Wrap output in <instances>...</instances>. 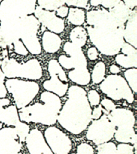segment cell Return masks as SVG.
<instances>
[{
	"label": "cell",
	"instance_id": "1",
	"mask_svg": "<svg viewBox=\"0 0 137 154\" xmlns=\"http://www.w3.org/2000/svg\"><path fill=\"white\" fill-rule=\"evenodd\" d=\"M87 34L101 54L112 56L119 54L123 44L124 25H121L107 9L87 12Z\"/></svg>",
	"mask_w": 137,
	"mask_h": 154
},
{
	"label": "cell",
	"instance_id": "2",
	"mask_svg": "<svg viewBox=\"0 0 137 154\" xmlns=\"http://www.w3.org/2000/svg\"><path fill=\"white\" fill-rule=\"evenodd\" d=\"M67 93V100L60 109L57 121L67 132L79 135L85 131L91 122V107L86 91L80 86L69 87Z\"/></svg>",
	"mask_w": 137,
	"mask_h": 154
},
{
	"label": "cell",
	"instance_id": "3",
	"mask_svg": "<svg viewBox=\"0 0 137 154\" xmlns=\"http://www.w3.org/2000/svg\"><path fill=\"white\" fill-rule=\"evenodd\" d=\"M42 103H35L19 109V120L25 123L41 124L52 126L57 122L58 116L62 108L60 97L45 91L40 95Z\"/></svg>",
	"mask_w": 137,
	"mask_h": 154
},
{
	"label": "cell",
	"instance_id": "4",
	"mask_svg": "<svg viewBox=\"0 0 137 154\" xmlns=\"http://www.w3.org/2000/svg\"><path fill=\"white\" fill-rule=\"evenodd\" d=\"M20 14L14 0H2L0 3V48H7L19 40Z\"/></svg>",
	"mask_w": 137,
	"mask_h": 154
},
{
	"label": "cell",
	"instance_id": "5",
	"mask_svg": "<svg viewBox=\"0 0 137 154\" xmlns=\"http://www.w3.org/2000/svg\"><path fill=\"white\" fill-rule=\"evenodd\" d=\"M1 69L7 79H26L38 80L43 76V67L37 59H31L23 64L14 58L5 57L1 61Z\"/></svg>",
	"mask_w": 137,
	"mask_h": 154
},
{
	"label": "cell",
	"instance_id": "6",
	"mask_svg": "<svg viewBox=\"0 0 137 154\" xmlns=\"http://www.w3.org/2000/svg\"><path fill=\"white\" fill-rule=\"evenodd\" d=\"M111 121L115 126L114 137L116 141L128 144L132 143L136 135L134 126L135 117L134 112L127 108H115L108 113Z\"/></svg>",
	"mask_w": 137,
	"mask_h": 154
},
{
	"label": "cell",
	"instance_id": "7",
	"mask_svg": "<svg viewBox=\"0 0 137 154\" xmlns=\"http://www.w3.org/2000/svg\"><path fill=\"white\" fill-rule=\"evenodd\" d=\"M5 87L7 92L11 95L19 110L28 106L40 90L39 84L35 81L17 78L7 79L5 81Z\"/></svg>",
	"mask_w": 137,
	"mask_h": 154
},
{
	"label": "cell",
	"instance_id": "8",
	"mask_svg": "<svg viewBox=\"0 0 137 154\" xmlns=\"http://www.w3.org/2000/svg\"><path fill=\"white\" fill-rule=\"evenodd\" d=\"M99 88L111 100H125L128 103H132L135 100L134 93L121 75H109L101 82Z\"/></svg>",
	"mask_w": 137,
	"mask_h": 154
},
{
	"label": "cell",
	"instance_id": "9",
	"mask_svg": "<svg viewBox=\"0 0 137 154\" xmlns=\"http://www.w3.org/2000/svg\"><path fill=\"white\" fill-rule=\"evenodd\" d=\"M39 27L40 23L33 14L21 17L19 39L31 55H37L42 52L41 43L38 37Z\"/></svg>",
	"mask_w": 137,
	"mask_h": 154
},
{
	"label": "cell",
	"instance_id": "10",
	"mask_svg": "<svg viewBox=\"0 0 137 154\" xmlns=\"http://www.w3.org/2000/svg\"><path fill=\"white\" fill-rule=\"evenodd\" d=\"M104 114L98 120H93L89 124L86 137L96 145L109 142L114 137L115 126L108 116V112L103 109Z\"/></svg>",
	"mask_w": 137,
	"mask_h": 154
},
{
	"label": "cell",
	"instance_id": "11",
	"mask_svg": "<svg viewBox=\"0 0 137 154\" xmlns=\"http://www.w3.org/2000/svg\"><path fill=\"white\" fill-rule=\"evenodd\" d=\"M47 70L50 79L43 82V88L46 91L57 95L59 97L64 96L67 92L69 84L68 78L63 68L60 66L57 60H50L48 62Z\"/></svg>",
	"mask_w": 137,
	"mask_h": 154
},
{
	"label": "cell",
	"instance_id": "12",
	"mask_svg": "<svg viewBox=\"0 0 137 154\" xmlns=\"http://www.w3.org/2000/svg\"><path fill=\"white\" fill-rule=\"evenodd\" d=\"M63 51L67 55H61L58 59V63L62 68L73 70L87 67V61L86 55H84L81 48L71 42H66L63 45Z\"/></svg>",
	"mask_w": 137,
	"mask_h": 154
},
{
	"label": "cell",
	"instance_id": "13",
	"mask_svg": "<svg viewBox=\"0 0 137 154\" xmlns=\"http://www.w3.org/2000/svg\"><path fill=\"white\" fill-rule=\"evenodd\" d=\"M43 137L53 154H69L72 150L70 137L55 126L46 128Z\"/></svg>",
	"mask_w": 137,
	"mask_h": 154
},
{
	"label": "cell",
	"instance_id": "14",
	"mask_svg": "<svg viewBox=\"0 0 137 154\" xmlns=\"http://www.w3.org/2000/svg\"><path fill=\"white\" fill-rule=\"evenodd\" d=\"M34 14L38 22L50 32L60 34L64 31V20L56 16L55 11H46L38 6L35 7Z\"/></svg>",
	"mask_w": 137,
	"mask_h": 154
},
{
	"label": "cell",
	"instance_id": "15",
	"mask_svg": "<svg viewBox=\"0 0 137 154\" xmlns=\"http://www.w3.org/2000/svg\"><path fill=\"white\" fill-rule=\"evenodd\" d=\"M21 149L22 143L14 128L0 129V154H17Z\"/></svg>",
	"mask_w": 137,
	"mask_h": 154
},
{
	"label": "cell",
	"instance_id": "16",
	"mask_svg": "<svg viewBox=\"0 0 137 154\" xmlns=\"http://www.w3.org/2000/svg\"><path fill=\"white\" fill-rule=\"evenodd\" d=\"M26 144L30 154H53L40 130H30L26 138Z\"/></svg>",
	"mask_w": 137,
	"mask_h": 154
},
{
	"label": "cell",
	"instance_id": "17",
	"mask_svg": "<svg viewBox=\"0 0 137 154\" xmlns=\"http://www.w3.org/2000/svg\"><path fill=\"white\" fill-rule=\"evenodd\" d=\"M20 121L16 106L11 104L8 98H0V122L14 127Z\"/></svg>",
	"mask_w": 137,
	"mask_h": 154
},
{
	"label": "cell",
	"instance_id": "18",
	"mask_svg": "<svg viewBox=\"0 0 137 154\" xmlns=\"http://www.w3.org/2000/svg\"><path fill=\"white\" fill-rule=\"evenodd\" d=\"M123 39L135 48H137V13L135 8L126 22L123 30Z\"/></svg>",
	"mask_w": 137,
	"mask_h": 154
},
{
	"label": "cell",
	"instance_id": "19",
	"mask_svg": "<svg viewBox=\"0 0 137 154\" xmlns=\"http://www.w3.org/2000/svg\"><path fill=\"white\" fill-rule=\"evenodd\" d=\"M62 39L57 34L53 33L49 31H44L42 35V44L41 47L43 51L49 54H54L59 51L61 48Z\"/></svg>",
	"mask_w": 137,
	"mask_h": 154
},
{
	"label": "cell",
	"instance_id": "20",
	"mask_svg": "<svg viewBox=\"0 0 137 154\" xmlns=\"http://www.w3.org/2000/svg\"><path fill=\"white\" fill-rule=\"evenodd\" d=\"M68 79L78 86H85L91 82V74L87 67L73 69L68 72Z\"/></svg>",
	"mask_w": 137,
	"mask_h": 154
},
{
	"label": "cell",
	"instance_id": "21",
	"mask_svg": "<svg viewBox=\"0 0 137 154\" xmlns=\"http://www.w3.org/2000/svg\"><path fill=\"white\" fill-rule=\"evenodd\" d=\"M132 11V10L128 8L123 1L119 2L112 8L109 9V12L111 14V15L121 25H125V23L131 15Z\"/></svg>",
	"mask_w": 137,
	"mask_h": 154
},
{
	"label": "cell",
	"instance_id": "22",
	"mask_svg": "<svg viewBox=\"0 0 137 154\" xmlns=\"http://www.w3.org/2000/svg\"><path fill=\"white\" fill-rule=\"evenodd\" d=\"M69 38L71 39V43L82 48L86 44L87 39L86 29L81 26H75L72 29L70 32Z\"/></svg>",
	"mask_w": 137,
	"mask_h": 154
},
{
	"label": "cell",
	"instance_id": "23",
	"mask_svg": "<svg viewBox=\"0 0 137 154\" xmlns=\"http://www.w3.org/2000/svg\"><path fill=\"white\" fill-rule=\"evenodd\" d=\"M67 20L75 26H82L86 20V12L81 8L71 7L68 11Z\"/></svg>",
	"mask_w": 137,
	"mask_h": 154
},
{
	"label": "cell",
	"instance_id": "24",
	"mask_svg": "<svg viewBox=\"0 0 137 154\" xmlns=\"http://www.w3.org/2000/svg\"><path fill=\"white\" fill-rule=\"evenodd\" d=\"M19 10L20 16L23 17L34 14L37 0H14Z\"/></svg>",
	"mask_w": 137,
	"mask_h": 154
},
{
	"label": "cell",
	"instance_id": "25",
	"mask_svg": "<svg viewBox=\"0 0 137 154\" xmlns=\"http://www.w3.org/2000/svg\"><path fill=\"white\" fill-rule=\"evenodd\" d=\"M115 63L124 68H136L137 55H126L123 54H117L115 58Z\"/></svg>",
	"mask_w": 137,
	"mask_h": 154
},
{
	"label": "cell",
	"instance_id": "26",
	"mask_svg": "<svg viewBox=\"0 0 137 154\" xmlns=\"http://www.w3.org/2000/svg\"><path fill=\"white\" fill-rule=\"evenodd\" d=\"M106 66L104 63L99 61L94 66L91 75V79L94 84H99L105 78Z\"/></svg>",
	"mask_w": 137,
	"mask_h": 154
},
{
	"label": "cell",
	"instance_id": "27",
	"mask_svg": "<svg viewBox=\"0 0 137 154\" xmlns=\"http://www.w3.org/2000/svg\"><path fill=\"white\" fill-rule=\"evenodd\" d=\"M65 3L66 0H37L38 7L49 11H55Z\"/></svg>",
	"mask_w": 137,
	"mask_h": 154
},
{
	"label": "cell",
	"instance_id": "28",
	"mask_svg": "<svg viewBox=\"0 0 137 154\" xmlns=\"http://www.w3.org/2000/svg\"><path fill=\"white\" fill-rule=\"evenodd\" d=\"M124 79L132 89V92L136 93L137 91V69L129 68L124 72Z\"/></svg>",
	"mask_w": 137,
	"mask_h": 154
},
{
	"label": "cell",
	"instance_id": "29",
	"mask_svg": "<svg viewBox=\"0 0 137 154\" xmlns=\"http://www.w3.org/2000/svg\"><path fill=\"white\" fill-rule=\"evenodd\" d=\"M14 129L15 130L18 137L21 143L26 140V138L30 132V126L26 123L20 121V122L16 125L14 127Z\"/></svg>",
	"mask_w": 137,
	"mask_h": 154
},
{
	"label": "cell",
	"instance_id": "30",
	"mask_svg": "<svg viewBox=\"0 0 137 154\" xmlns=\"http://www.w3.org/2000/svg\"><path fill=\"white\" fill-rule=\"evenodd\" d=\"M97 154H117L116 145L113 142H106L99 144L96 148Z\"/></svg>",
	"mask_w": 137,
	"mask_h": 154
},
{
	"label": "cell",
	"instance_id": "31",
	"mask_svg": "<svg viewBox=\"0 0 137 154\" xmlns=\"http://www.w3.org/2000/svg\"><path fill=\"white\" fill-rule=\"evenodd\" d=\"M121 1L122 0H90V4L92 7H98L101 5L104 9H111Z\"/></svg>",
	"mask_w": 137,
	"mask_h": 154
},
{
	"label": "cell",
	"instance_id": "32",
	"mask_svg": "<svg viewBox=\"0 0 137 154\" xmlns=\"http://www.w3.org/2000/svg\"><path fill=\"white\" fill-rule=\"evenodd\" d=\"M87 100H88V103L91 107V106L95 107V106L99 105L100 96L96 90H95V89L90 90L87 94Z\"/></svg>",
	"mask_w": 137,
	"mask_h": 154
},
{
	"label": "cell",
	"instance_id": "33",
	"mask_svg": "<svg viewBox=\"0 0 137 154\" xmlns=\"http://www.w3.org/2000/svg\"><path fill=\"white\" fill-rule=\"evenodd\" d=\"M12 46L14 48V52L18 54V55H23V56H26V55H28V51H27L26 47L24 46V44L20 39L14 42Z\"/></svg>",
	"mask_w": 137,
	"mask_h": 154
},
{
	"label": "cell",
	"instance_id": "34",
	"mask_svg": "<svg viewBox=\"0 0 137 154\" xmlns=\"http://www.w3.org/2000/svg\"><path fill=\"white\" fill-rule=\"evenodd\" d=\"M76 154H94V149L91 144L82 143L77 146Z\"/></svg>",
	"mask_w": 137,
	"mask_h": 154
},
{
	"label": "cell",
	"instance_id": "35",
	"mask_svg": "<svg viewBox=\"0 0 137 154\" xmlns=\"http://www.w3.org/2000/svg\"><path fill=\"white\" fill-rule=\"evenodd\" d=\"M116 149H117V154H134L133 147L128 144L120 143L118 146H116Z\"/></svg>",
	"mask_w": 137,
	"mask_h": 154
},
{
	"label": "cell",
	"instance_id": "36",
	"mask_svg": "<svg viewBox=\"0 0 137 154\" xmlns=\"http://www.w3.org/2000/svg\"><path fill=\"white\" fill-rule=\"evenodd\" d=\"M66 4L68 7H74L77 8H87L88 0H66Z\"/></svg>",
	"mask_w": 137,
	"mask_h": 154
},
{
	"label": "cell",
	"instance_id": "37",
	"mask_svg": "<svg viewBox=\"0 0 137 154\" xmlns=\"http://www.w3.org/2000/svg\"><path fill=\"white\" fill-rule=\"evenodd\" d=\"M120 51H122V54L126 55H137V50L136 48H135L134 47H132L131 44L127 43H125L123 44L122 48L120 49Z\"/></svg>",
	"mask_w": 137,
	"mask_h": 154
},
{
	"label": "cell",
	"instance_id": "38",
	"mask_svg": "<svg viewBox=\"0 0 137 154\" xmlns=\"http://www.w3.org/2000/svg\"><path fill=\"white\" fill-rule=\"evenodd\" d=\"M5 75L1 69V62H0V98H6L7 96V91L5 87Z\"/></svg>",
	"mask_w": 137,
	"mask_h": 154
},
{
	"label": "cell",
	"instance_id": "39",
	"mask_svg": "<svg viewBox=\"0 0 137 154\" xmlns=\"http://www.w3.org/2000/svg\"><path fill=\"white\" fill-rule=\"evenodd\" d=\"M100 103L101 106H102V108H104V110L108 112H111V111H113L114 109L116 108V105H115V103H114L111 99H103L102 101L100 102Z\"/></svg>",
	"mask_w": 137,
	"mask_h": 154
},
{
	"label": "cell",
	"instance_id": "40",
	"mask_svg": "<svg viewBox=\"0 0 137 154\" xmlns=\"http://www.w3.org/2000/svg\"><path fill=\"white\" fill-rule=\"evenodd\" d=\"M68 11H69V7L67 6H62V7H59L56 11H55V14L56 16H58L59 18H61V19H63V18H66L68 14Z\"/></svg>",
	"mask_w": 137,
	"mask_h": 154
},
{
	"label": "cell",
	"instance_id": "41",
	"mask_svg": "<svg viewBox=\"0 0 137 154\" xmlns=\"http://www.w3.org/2000/svg\"><path fill=\"white\" fill-rule=\"evenodd\" d=\"M87 58L90 60H96L98 59V51L95 47H91L87 49Z\"/></svg>",
	"mask_w": 137,
	"mask_h": 154
},
{
	"label": "cell",
	"instance_id": "42",
	"mask_svg": "<svg viewBox=\"0 0 137 154\" xmlns=\"http://www.w3.org/2000/svg\"><path fill=\"white\" fill-rule=\"evenodd\" d=\"M103 115V108L101 105H98L93 111H91V120H98L101 116Z\"/></svg>",
	"mask_w": 137,
	"mask_h": 154
},
{
	"label": "cell",
	"instance_id": "43",
	"mask_svg": "<svg viewBox=\"0 0 137 154\" xmlns=\"http://www.w3.org/2000/svg\"><path fill=\"white\" fill-rule=\"evenodd\" d=\"M122 1L131 10L135 9L137 6V0H122Z\"/></svg>",
	"mask_w": 137,
	"mask_h": 154
},
{
	"label": "cell",
	"instance_id": "44",
	"mask_svg": "<svg viewBox=\"0 0 137 154\" xmlns=\"http://www.w3.org/2000/svg\"><path fill=\"white\" fill-rule=\"evenodd\" d=\"M109 71L113 75H116L120 72V68L116 64H112L111 65L110 67H109Z\"/></svg>",
	"mask_w": 137,
	"mask_h": 154
},
{
	"label": "cell",
	"instance_id": "45",
	"mask_svg": "<svg viewBox=\"0 0 137 154\" xmlns=\"http://www.w3.org/2000/svg\"><path fill=\"white\" fill-rule=\"evenodd\" d=\"M1 128H2V124L0 122V129H1Z\"/></svg>",
	"mask_w": 137,
	"mask_h": 154
},
{
	"label": "cell",
	"instance_id": "46",
	"mask_svg": "<svg viewBox=\"0 0 137 154\" xmlns=\"http://www.w3.org/2000/svg\"><path fill=\"white\" fill-rule=\"evenodd\" d=\"M2 0H0V3H1V2H2Z\"/></svg>",
	"mask_w": 137,
	"mask_h": 154
},
{
	"label": "cell",
	"instance_id": "47",
	"mask_svg": "<svg viewBox=\"0 0 137 154\" xmlns=\"http://www.w3.org/2000/svg\"><path fill=\"white\" fill-rule=\"evenodd\" d=\"M17 154H22V153H20V152H18V153H17Z\"/></svg>",
	"mask_w": 137,
	"mask_h": 154
},
{
	"label": "cell",
	"instance_id": "48",
	"mask_svg": "<svg viewBox=\"0 0 137 154\" xmlns=\"http://www.w3.org/2000/svg\"><path fill=\"white\" fill-rule=\"evenodd\" d=\"M71 154H76V153H71Z\"/></svg>",
	"mask_w": 137,
	"mask_h": 154
},
{
	"label": "cell",
	"instance_id": "49",
	"mask_svg": "<svg viewBox=\"0 0 137 154\" xmlns=\"http://www.w3.org/2000/svg\"><path fill=\"white\" fill-rule=\"evenodd\" d=\"M0 51H1V48H0Z\"/></svg>",
	"mask_w": 137,
	"mask_h": 154
}]
</instances>
